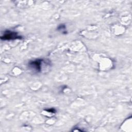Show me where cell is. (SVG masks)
<instances>
[{
	"instance_id": "cell-2",
	"label": "cell",
	"mask_w": 132,
	"mask_h": 132,
	"mask_svg": "<svg viewBox=\"0 0 132 132\" xmlns=\"http://www.w3.org/2000/svg\"><path fill=\"white\" fill-rule=\"evenodd\" d=\"M2 40H11L15 39H22V37L19 35L18 33L10 30H6L4 34L1 37Z\"/></svg>"
},
{
	"instance_id": "cell-1",
	"label": "cell",
	"mask_w": 132,
	"mask_h": 132,
	"mask_svg": "<svg viewBox=\"0 0 132 132\" xmlns=\"http://www.w3.org/2000/svg\"><path fill=\"white\" fill-rule=\"evenodd\" d=\"M45 62L43 59H37L30 61L28 63V66L31 70H34L37 72H40L42 70V63Z\"/></svg>"
},
{
	"instance_id": "cell-3",
	"label": "cell",
	"mask_w": 132,
	"mask_h": 132,
	"mask_svg": "<svg viewBox=\"0 0 132 132\" xmlns=\"http://www.w3.org/2000/svg\"><path fill=\"white\" fill-rule=\"evenodd\" d=\"M65 25L62 24H60L59 25V26L58 27V30H65Z\"/></svg>"
},
{
	"instance_id": "cell-4",
	"label": "cell",
	"mask_w": 132,
	"mask_h": 132,
	"mask_svg": "<svg viewBox=\"0 0 132 132\" xmlns=\"http://www.w3.org/2000/svg\"><path fill=\"white\" fill-rule=\"evenodd\" d=\"M45 110L47 111V112H52V113H55L56 112V110H55V109L53 108H50V109H45Z\"/></svg>"
}]
</instances>
